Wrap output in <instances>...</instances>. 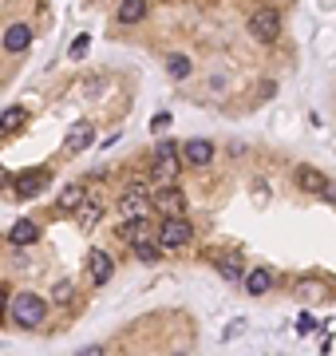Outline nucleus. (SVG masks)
<instances>
[{"label":"nucleus","mask_w":336,"mask_h":356,"mask_svg":"<svg viewBox=\"0 0 336 356\" xmlns=\"http://www.w3.org/2000/svg\"><path fill=\"white\" fill-rule=\"evenodd\" d=\"M8 317H12L20 329H40L44 317H48V301L24 289V293H16V297H8Z\"/></svg>","instance_id":"nucleus-1"},{"label":"nucleus","mask_w":336,"mask_h":356,"mask_svg":"<svg viewBox=\"0 0 336 356\" xmlns=\"http://www.w3.org/2000/svg\"><path fill=\"white\" fill-rule=\"evenodd\" d=\"M155 238H159L162 249H182V245L194 238V226L182 218V214H166L159 226H155Z\"/></svg>","instance_id":"nucleus-2"},{"label":"nucleus","mask_w":336,"mask_h":356,"mask_svg":"<svg viewBox=\"0 0 336 356\" xmlns=\"http://www.w3.org/2000/svg\"><path fill=\"white\" fill-rule=\"evenodd\" d=\"M249 36H257L261 44H273L281 36V12L273 4H261L257 12H249Z\"/></svg>","instance_id":"nucleus-3"},{"label":"nucleus","mask_w":336,"mask_h":356,"mask_svg":"<svg viewBox=\"0 0 336 356\" xmlns=\"http://www.w3.org/2000/svg\"><path fill=\"white\" fill-rule=\"evenodd\" d=\"M119 210H123V218H150V186L146 182H131L127 190H123V198H119Z\"/></svg>","instance_id":"nucleus-4"},{"label":"nucleus","mask_w":336,"mask_h":356,"mask_svg":"<svg viewBox=\"0 0 336 356\" xmlns=\"http://www.w3.org/2000/svg\"><path fill=\"white\" fill-rule=\"evenodd\" d=\"M155 178H159V182H170V178L178 175V166H182V162H178V143H170V139H162L159 146H155Z\"/></svg>","instance_id":"nucleus-5"},{"label":"nucleus","mask_w":336,"mask_h":356,"mask_svg":"<svg viewBox=\"0 0 336 356\" xmlns=\"http://www.w3.org/2000/svg\"><path fill=\"white\" fill-rule=\"evenodd\" d=\"M150 206L159 214H182L186 210V194L178 190L175 182H166V186H159V190H150Z\"/></svg>","instance_id":"nucleus-6"},{"label":"nucleus","mask_w":336,"mask_h":356,"mask_svg":"<svg viewBox=\"0 0 336 356\" xmlns=\"http://www.w3.org/2000/svg\"><path fill=\"white\" fill-rule=\"evenodd\" d=\"M115 238L127 242V245L150 242V238H155V226H150V218H123V226L115 230Z\"/></svg>","instance_id":"nucleus-7"},{"label":"nucleus","mask_w":336,"mask_h":356,"mask_svg":"<svg viewBox=\"0 0 336 356\" xmlns=\"http://www.w3.org/2000/svg\"><path fill=\"white\" fill-rule=\"evenodd\" d=\"M44 186H48V170H20L12 178V194L16 198H36Z\"/></svg>","instance_id":"nucleus-8"},{"label":"nucleus","mask_w":336,"mask_h":356,"mask_svg":"<svg viewBox=\"0 0 336 356\" xmlns=\"http://www.w3.org/2000/svg\"><path fill=\"white\" fill-rule=\"evenodd\" d=\"M87 277H91V285H107L115 277V261L107 249H91L87 254Z\"/></svg>","instance_id":"nucleus-9"},{"label":"nucleus","mask_w":336,"mask_h":356,"mask_svg":"<svg viewBox=\"0 0 336 356\" xmlns=\"http://www.w3.org/2000/svg\"><path fill=\"white\" fill-rule=\"evenodd\" d=\"M178 159L190 166H210L214 162V143L210 139H190L186 146H178Z\"/></svg>","instance_id":"nucleus-10"},{"label":"nucleus","mask_w":336,"mask_h":356,"mask_svg":"<svg viewBox=\"0 0 336 356\" xmlns=\"http://www.w3.org/2000/svg\"><path fill=\"white\" fill-rule=\"evenodd\" d=\"M241 281H245L249 297H265V293L273 289V269L269 265H257V269H249V274H241Z\"/></svg>","instance_id":"nucleus-11"},{"label":"nucleus","mask_w":336,"mask_h":356,"mask_svg":"<svg viewBox=\"0 0 336 356\" xmlns=\"http://www.w3.org/2000/svg\"><path fill=\"white\" fill-rule=\"evenodd\" d=\"M32 48V28L28 24H12L8 32H4V52H12V56H20V52Z\"/></svg>","instance_id":"nucleus-12"},{"label":"nucleus","mask_w":336,"mask_h":356,"mask_svg":"<svg viewBox=\"0 0 336 356\" xmlns=\"http://www.w3.org/2000/svg\"><path fill=\"white\" fill-rule=\"evenodd\" d=\"M8 242H12V245L40 242V226H36L32 218H20V222H12V230H8Z\"/></svg>","instance_id":"nucleus-13"},{"label":"nucleus","mask_w":336,"mask_h":356,"mask_svg":"<svg viewBox=\"0 0 336 356\" xmlns=\"http://www.w3.org/2000/svg\"><path fill=\"white\" fill-rule=\"evenodd\" d=\"M91 139H96L91 123H76V127H71V135H67L64 151H67V155H80V151H87V146H91Z\"/></svg>","instance_id":"nucleus-14"},{"label":"nucleus","mask_w":336,"mask_h":356,"mask_svg":"<svg viewBox=\"0 0 336 356\" xmlns=\"http://www.w3.org/2000/svg\"><path fill=\"white\" fill-rule=\"evenodd\" d=\"M28 127V107H8V111L0 115V135H16V131Z\"/></svg>","instance_id":"nucleus-15"},{"label":"nucleus","mask_w":336,"mask_h":356,"mask_svg":"<svg viewBox=\"0 0 336 356\" xmlns=\"http://www.w3.org/2000/svg\"><path fill=\"white\" fill-rule=\"evenodd\" d=\"M146 12H150L146 0H123V4H119V24H143Z\"/></svg>","instance_id":"nucleus-16"},{"label":"nucleus","mask_w":336,"mask_h":356,"mask_svg":"<svg viewBox=\"0 0 336 356\" xmlns=\"http://www.w3.org/2000/svg\"><path fill=\"white\" fill-rule=\"evenodd\" d=\"M76 218H80L83 226H96L99 218H103V202L99 198H83L80 206H76Z\"/></svg>","instance_id":"nucleus-17"},{"label":"nucleus","mask_w":336,"mask_h":356,"mask_svg":"<svg viewBox=\"0 0 336 356\" xmlns=\"http://www.w3.org/2000/svg\"><path fill=\"white\" fill-rule=\"evenodd\" d=\"M218 274H222L225 281H241V274H245V261H241L238 254H225V258H218Z\"/></svg>","instance_id":"nucleus-18"},{"label":"nucleus","mask_w":336,"mask_h":356,"mask_svg":"<svg viewBox=\"0 0 336 356\" xmlns=\"http://www.w3.org/2000/svg\"><path fill=\"white\" fill-rule=\"evenodd\" d=\"M166 71H170V80H186L194 71V64H190V56H166Z\"/></svg>","instance_id":"nucleus-19"},{"label":"nucleus","mask_w":336,"mask_h":356,"mask_svg":"<svg viewBox=\"0 0 336 356\" xmlns=\"http://www.w3.org/2000/svg\"><path fill=\"white\" fill-rule=\"evenodd\" d=\"M83 198H87L83 182H71V186H64V194H60V210H76Z\"/></svg>","instance_id":"nucleus-20"},{"label":"nucleus","mask_w":336,"mask_h":356,"mask_svg":"<svg viewBox=\"0 0 336 356\" xmlns=\"http://www.w3.org/2000/svg\"><path fill=\"white\" fill-rule=\"evenodd\" d=\"M131 249H135V258H139V261H146V265H150V261H159V258H162V245L155 242V238H150V242H135V245H131Z\"/></svg>","instance_id":"nucleus-21"},{"label":"nucleus","mask_w":336,"mask_h":356,"mask_svg":"<svg viewBox=\"0 0 336 356\" xmlns=\"http://www.w3.org/2000/svg\"><path fill=\"white\" fill-rule=\"evenodd\" d=\"M297 182H301L304 190H324V182H328V178L320 175V170H301V175H297Z\"/></svg>","instance_id":"nucleus-22"},{"label":"nucleus","mask_w":336,"mask_h":356,"mask_svg":"<svg viewBox=\"0 0 336 356\" xmlns=\"http://www.w3.org/2000/svg\"><path fill=\"white\" fill-rule=\"evenodd\" d=\"M52 301H56V305H67V301H71V281H56V285H52Z\"/></svg>","instance_id":"nucleus-23"},{"label":"nucleus","mask_w":336,"mask_h":356,"mask_svg":"<svg viewBox=\"0 0 336 356\" xmlns=\"http://www.w3.org/2000/svg\"><path fill=\"white\" fill-rule=\"evenodd\" d=\"M87 44H91V36H80V40L71 44V60H83V52H87Z\"/></svg>","instance_id":"nucleus-24"},{"label":"nucleus","mask_w":336,"mask_h":356,"mask_svg":"<svg viewBox=\"0 0 336 356\" xmlns=\"http://www.w3.org/2000/svg\"><path fill=\"white\" fill-rule=\"evenodd\" d=\"M8 297H12V285H4V281H0V317L8 313Z\"/></svg>","instance_id":"nucleus-25"},{"label":"nucleus","mask_w":336,"mask_h":356,"mask_svg":"<svg viewBox=\"0 0 336 356\" xmlns=\"http://www.w3.org/2000/svg\"><path fill=\"white\" fill-rule=\"evenodd\" d=\"M313 329H317V321H313V317H301V321H297V333H313Z\"/></svg>","instance_id":"nucleus-26"},{"label":"nucleus","mask_w":336,"mask_h":356,"mask_svg":"<svg viewBox=\"0 0 336 356\" xmlns=\"http://www.w3.org/2000/svg\"><path fill=\"white\" fill-rule=\"evenodd\" d=\"M324 198H328V202L336 206V182H324Z\"/></svg>","instance_id":"nucleus-27"},{"label":"nucleus","mask_w":336,"mask_h":356,"mask_svg":"<svg viewBox=\"0 0 336 356\" xmlns=\"http://www.w3.org/2000/svg\"><path fill=\"white\" fill-rule=\"evenodd\" d=\"M8 182H12V178H8V170H4V166H0V186H8Z\"/></svg>","instance_id":"nucleus-28"}]
</instances>
